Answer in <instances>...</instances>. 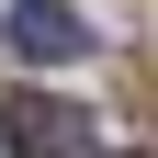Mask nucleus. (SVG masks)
Segmentation results:
<instances>
[{
	"label": "nucleus",
	"instance_id": "f257e3e1",
	"mask_svg": "<svg viewBox=\"0 0 158 158\" xmlns=\"http://www.w3.org/2000/svg\"><path fill=\"white\" fill-rule=\"evenodd\" d=\"M0 147L11 158H90V124L56 90H23V102H0Z\"/></svg>",
	"mask_w": 158,
	"mask_h": 158
},
{
	"label": "nucleus",
	"instance_id": "f03ea898",
	"mask_svg": "<svg viewBox=\"0 0 158 158\" xmlns=\"http://www.w3.org/2000/svg\"><path fill=\"white\" fill-rule=\"evenodd\" d=\"M11 56H34V68H68V56H90V23H79L68 0H11Z\"/></svg>",
	"mask_w": 158,
	"mask_h": 158
}]
</instances>
